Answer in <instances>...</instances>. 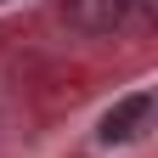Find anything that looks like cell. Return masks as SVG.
<instances>
[{"label":"cell","instance_id":"cell-2","mask_svg":"<svg viewBox=\"0 0 158 158\" xmlns=\"http://www.w3.org/2000/svg\"><path fill=\"white\" fill-rule=\"evenodd\" d=\"M147 113H152V96H147V90H130L124 102H113V107H107V118H102V141L113 147V141H130V135H141Z\"/></svg>","mask_w":158,"mask_h":158},{"label":"cell","instance_id":"cell-1","mask_svg":"<svg viewBox=\"0 0 158 158\" xmlns=\"http://www.w3.org/2000/svg\"><path fill=\"white\" fill-rule=\"evenodd\" d=\"M141 6V0H68V23L79 34H113L130 23V11Z\"/></svg>","mask_w":158,"mask_h":158}]
</instances>
